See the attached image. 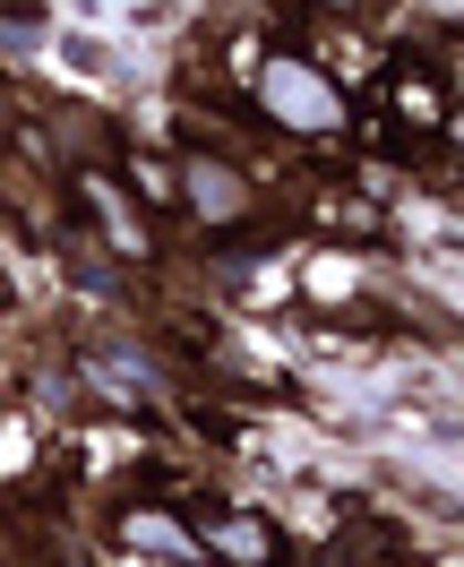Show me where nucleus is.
Segmentation results:
<instances>
[{"mask_svg": "<svg viewBox=\"0 0 464 567\" xmlns=\"http://www.w3.org/2000/svg\"><path fill=\"white\" fill-rule=\"evenodd\" d=\"M130 542H146V550H189V542H181L164 516H130Z\"/></svg>", "mask_w": 464, "mask_h": 567, "instance_id": "obj_4", "label": "nucleus"}, {"mask_svg": "<svg viewBox=\"0 0 464 567\" xmlns=\"http://www.w3.org/2000/svg\"><path fill=\"white\" fill-rule=\"evenodd\" d=\"M215 542L233 550V567H258V559H267V533H258V525H224Z\"/></svg>", "mask_w": 464, "mask_h": 567, "instance_id": "obj_3", "label": "nucleus"}, {"mask_svg": "<svg viewBox=\"0 0 464 567\" xmlns=\"http://www.w3.org/2000/svg\"><path fill=\"white\" fill-rule=\"evenodd\" d=\"M267 104L285 112V121H301V130H336V86H319V70H301V61H276L267 70Z\"/></svg>", "mask_w": 464, "mask_h": 567, "instance_id": "obj_1", "label": "nucleus"}, {"mask_svg": "<svg viewBox=\"0 0 464 567\" xmlns=\"http://www.w3.org/2000/svg\"><path fill=\"white\" fill-rule=\"evenodd\" d=\"M189 198H198V215L233 224V215H241V181L224 173V164H189Z\"/></svg>", "mask_w": 464, "mask_h": 567, "instance_id": "obj_2", "label": "nucleus"}]
</instances>
